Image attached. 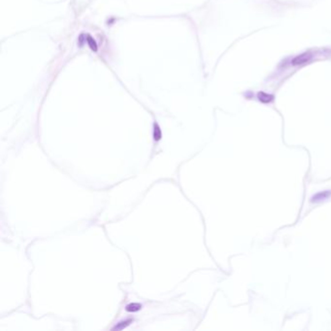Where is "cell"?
Listing matches in <instances>:
<instances>
[{
  "mask_svg": "<svg viewBox=\"0 0 331 331\" xmlns=\"http://www.w3.org/2000/svg\"><path fill=\"white\" fill-rule=\"evenodd\" d=\"M129 322H131V320H125V322H121L117 323L116 326L113 328V330H122L124 327L129 324Z\"/></svg>",
  "mask_w": 331,
  "mask_h": 331,
  "instance_id": "2",
  "label": "cell"
},
{
  "mask_svg": "<svg viewBox=\"0 0 331 331\" xmlns=\"http://www.w3.org/2000/svg\"><path fill=\"white\" fill-rule=\"evenodd\" d=\"M141 309V305L139 303H130L126 306V311L128 312H137Z\"/></svg>",
  "mask_w": 331,
  "mask_h": 331,
  "instance_id": "1",
  "label": "cell"
},
{
  "mask_svg": "<svg viewBox=\"0 0 331 331\" xmlns=\"http://www.w3.org/2000/svg\"><path fill=\"white\" fill-rule=\"evenodd\" d=\"M153 138L155 141L160 140L161 138V131L157 126V124H154V131H153Z\"/></svg>",
  "mask_w": 331,
  "mask_h": 331,
  "instance_id": "3",
  "label": "cell"
}]
</instances>
